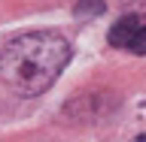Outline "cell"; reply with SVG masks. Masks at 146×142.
Returning <instances> with one entry per match:
<instances>
[{
    "label": "cell",
    "mask_w": 146,
    "mask_h": 142,
    "mask_svg": "<svg viewBox=\"0 0 146 142\" xmlns=\"http://www.w3.org/2000/svg\"><path fill=\"white\" fill-rule=\"evenodd\" d=\"M70 61V43L52 30H31L0 48V73L15 91L36 97L55 85Z\"/></svg>",
    "instance_id": "obj_1"
},
{
    "label": "cell",
    "mask_w": 146,
    "mask_h": 142,
    "mask_svg": "<svg viewBox=\"0 0 146 142\" xmlns=\"http://www.w3.org/2000/svg\"><path fill=\"white\" fill-rule=\"evenodd\" d=\"M76 12L79 15H100L104 12V0H76Z\"/></svg>",
    "instance_id": "obj_3"
},
{
    "label": "cell",
    "mask_w": 146,
    "mask_h": 142,
    "mask_svg": "<svg viewBox=\"0 0 146 142\" xmlns=\"http://www.w3.org/2000/svg\"><path fill=\"white\" fill-rule=\"evenodd\" d=\"M110 43L116 48H128L134 54H146V21L140 15L119 18L110 30Z\"/></svg>",
    "instance_id": "obj_2"
}]
</instances>
